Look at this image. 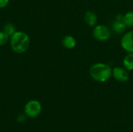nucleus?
Wrapping results in <instances>:
<instances>
[{
	"mask_svg": "<svg viewBox=\"0 0 133 132\" xmlns=\"http://www.w3.org/2000/svg\"><path fill=\"white\" fill-rule=\"evenodd\" d=\"M9 42L12 50L18 54L26 51L30 44L29 36L23 31H16L9 37Z\"/></svg>",
	"mask_w": 133,
	"mask_h": 132,
	"instance_id": "obj_1",
	"label": "nucleus"
},
{
	"mask_svg": "<svg viewBox=\"0 0 133 132\" xmlns=\"http://www.w3.org/2000/svg\"><path fill=\"white\" fill-rule=\"evenodd\" d=\"M90 75L98 82H107L112 75V68L105 63H95L90 68Z\"/></svg>",
	"mask_w": 133,
	"mask_h": 132,
	"instance_id": "obj_2",
	"label": "nucleus"
},
{
	"mask_svg": "<svg viewBox=\"0 0 133 132\" xmlns=\"http://www.w3.org/2000/svg\"><path fill=\"white\" fill-rule=\"evenodd\" d=\"M111 31L110 28L105 25H96L93 30V37L99 41H106L110 39Z\"/></svg>",
	"mask_w": 133,
	"mask_h": 132,
	"instance_id": "obj_3",
	"label": "nucleus"
},
{
	"mask_svg": "<svg viewBox=\"0 0 133 132\" xmlns=\"http://www.w3.org/2000/svg\"><path fill=\"white\" fill-rule=\"evenodd\" d=\"M25 114L30 117H37L41 112V105L37 100H30L29 101L24 107Z\"/></svg>",
	"mask_w": 133,
	"mask_h": 132,
	"instance_id": "obj_4",
	"label": "nucleus"
},
{
	"mask_svg": "<svg viewBox=\"0 0 133 132\" xmlns=\"http://www.w3.org/2000/svg\"><path fill=\"white\" fill-rule=\"evenodd\" d=\"M121 46L128 53H133V30L123 35L121 39Z\"/></svg>",
	"mask_w": 133,
	"mask_h": 132,
	"instance_id": "obj_5",
	"label": "nucleus"
},
{
	"mask_svg": "<svg viewBox=\"0 0 133 132\" xmlns=\"http://www.w3.org/2000/svg\"><path fill=\"white\" fill-rule=\"evenodd\" d=\"M112 76L120 82H125L129 80V75L128 70L122 67H115L112 69Z\"/></svg>",
	"mask_w": 133,
	"mask_h": 132,
	"instance_id": "obj_6",
	"label": "nucleus"
},
{
	"mask_svg": "<svg viewBox=\"0 0 133 132\" xmlns=\"http://www.w3.org/2000/svg\"><path fill=\"white\" fill-rule=\"evenodd\" d=\"M123 16L118 14L115 17V20L112 23V29L116 33H122L125 31L127 26L125 25L124 20H123Z\"/></svg>",
	"mask_w": 133,
	"mask_h": 132,
	"instance_id": "obj_7",
	"label": "nucleus"
},
{
	"mask_svg": "<svg viewBox=\"0 0 133 132\" xmlns=\"http://www.w3.org/2000/svg\"><path fill=\"white\" fill-rule=\"evenodd\" d=\"M84 21L89 26L94 27L97 23V16L94 12L87 11L84 15Z\"/></svg>",
	"mask_w": 133,
	"mask_h": 132,
	"instance_id": "obj_8",
	"label": "nucleus"
},
{
	"mask_svg": "<svg viewBox=\"0 0 133 132\" xmlns=\"http://www.w3.org/2000/svg\"><path fill=\"white\" fill-rule=\"evenodd\" d=\"M62 43L63 47L67 49H73L76 46V40L71 35L65 36L62 39Z\"/></svg>",
	"mask_w": 133,
	"mask_h": 132,
	"instance_id": "obj_9",
	"label": "nucleus"
},
{
	"mask_svg": "<svg viewBox=\"0 0 133 132\" xmlns=\"http://www.w3.org/2000/svg\"><path fill=\"white\" fill-rule=\"evenodd\" d=\"M124 68L128 71L133 70V53H128L123 59Z\"/></svg>",
	"mask_w": 133,
	"mask_h": 132,
	"instance_id": "obj_10",
	"label": "nucleus"
},
{
	"mask_svg": "<svg viewBox=\"0 0 133 132\" xmlns=\"http://www.w3.org/2000/svg\"><path fill=\"white\" fill-rule=\"evenodd\" d=\"M123 20L129 27H133V11H129L123 16Z\"/></svg>",
	"mask_w": 133,
	"mask_h": 132,
	"instance_id": "obj_11",
	"label": "nucleus"
},
{
	"mask_svg": "<svg viewBox=\"0 0 133 132\" xmlns=\"http://www.w3.org/2000/svg\"><path fill=\"white\" fill-rule=\"evenodd\" d=\"M2 31H4L9 37H11L16 30V27L13 24L8 23L4 25Z\"/></svg>",
	"mask_w": 133,
	"mask_h": 132,
	"instance_id": "obj_12",
	"label": "nucleus"
},
{
	"mask_svg": "<svg viewBox=\"0 0 133 132\" xmlns=\"http://www.w3.org/2000/svg\"><path fill=\"white\" fill-rule=\"evenodd\" d=\"M9 37L4 31H0V46L5 45L9 40Z\"/></svg>",
	"mask_w": 133,
	"mask_h": 132,
	"instance_id": "obj_13",
	"label": "nucleus"
},
{
	"mask_svg": "<svg viewBox=\"0 0 133 132\" xmlns=\"http://www.w3.org/2000/svg\"><path fill=\"white\" fill-rule=\"evenodd\" d=\"M9 0H0V9H3L7 6Z\"/></svg>",
	"mask_w": 133,
	"mask_h": 132,
	"instance_id": "obj_14",
	"label": "nucleus"
},
{
	"mask_svg": "<svg viewBox=\"0 0 133 132\" xmlns=\"http://www.w3.org/2000/svg\"><path fill=\"white\" fill-rule=\"evenodd\" d=\"M17 120H18V121H19V122H23V121H25V117H24V115H23V114L19 115L18 117H17Z\"/></svg>",
	"mask_w": 133,
	"mask_h": 132,
	"instance_id": "obj_15",
	"label": "nucleus"
}]
</instances>
